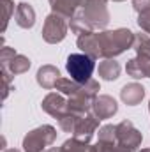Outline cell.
Masks as SVG:
<instances>
[{"label":"cell","mask_w":150,"mask_h":152,"mask_svg":"<svg viewBox=\"0 0 150 152\" xmlns=\"http://www.w3.org/2000/svg\"><path fill=\"white\" fill-rule=\"evenodd\" d=\"M118 112V104L117 101L113 99L111 96H106V94H97L94 103H92V113L95 115L99 120H106V118H111L113 115Z\"/></svg>","instance_id":"cell-10"},{"label":"cell","mask_w":150,"mask_h":152,"mask_svg":"<svg viewBox=\"0 0 150 152\" xmlns=\"http://www.w3.org/2000/svg\"><path fill=\"white\" fill-rule=\"evenodd\" d=\"M140 152H150V149H141Z\"/></svg>","instance_id":"cell-28"},{"label":"cell","mask_w":150,"mask_h":152,"mask_svg":"<svg viewBox=\"0 0 150 152\" xmlns=\"http://www.w3.org/2000/svg\"><path fill=\"white\" fill-rule=\"evenodd\" d=\"M0 62H2V69L9 71L12 76L16 75H23L30 69V60L21 55V53H16L14 48L11 46H4L2 51H0Z\"/></svg>","instance_id":"cell-7"},{"label":"cell","mask_w":150,"mask_h":152,"mask_svg":"<svg viewBox=\"0 0 150 152\" xmlns=\"http://www.w3.org/2000/svg\"><path fill=\"white\" fill-rule=\"evenodd\" d=\"M90 30H103L110 23V11L104 2H85L81 11Z\"/></svg>","instance_id":"cell-6"},{"label":"cell","mask_w":150,"mask_h":152,"mask_svg":"<svg viewBox=\"0 0 150 152\" xmlns=\"http://www.w3.org/2000/svg\"><path fill=\"white\" fill-rule=\"evenodd\" d=\"M41 108H42L48 115H51V117H55V118L58 120L60 117H64V115L67 113V99H66V96L60 94V92H50V94L42 99Z\"/></svg>","instance_id":"cell-9"},{"label":"cell","mask_w":150,"mask_h":152,"mask_svg":"<svg viewBox=\"0 0 150 152\" xmlns=\"http://www.w3.org/2000/svg\"><path fill=\"white\" fill-rule=\"evenodd\" d=\"M90 152H125L122 151L118 145H117V142H97L92 149H90Z\"/></svg>","instance_id":"cell-21"},{"label":"cell","mask_w":150,"mask_h":152,"mask_svg":"<svg viewBox=\"0 0 150 152\" xmlns=\"http://www.w3.org/2000/svg\"><path fill=\"white\" fill-rule=\"evenodd\" d=\"M2 9H4V25H2V32H5L7 28V23L11 20V16H14V4L12 0H2Z\"/></svg>","instance_id":"cell-22"},{"label":"cell","mask_w":150,"mask_h":152,"mask_svg":"<svg viewBox=\"0 0 150 152\" xmlns=\"http://www.w3.org/2000/svg\"><path fill=\"white\" fill-rule=\"evenodd\" d=\"M78 48L92 57L94 60L95 58H101V51H99V41H97V34L95 32H85V34H79L78 36Z\"/></svg>","instance_id":"cell-13"},{"label":"cell","mask_w":150,"mask_h":152,"mask_svg":"<svg viewBox=\"0 0 150 152\" xmlns=\"http://www.w3.org/2000/svg\"><path fill=\"white\" fill-rule=\"evenodd\" d=\"M145 97V87L140 83H127L122 87L120 90V99L127 104V106H136L143 101Z\"/></svg>","instance_id":"cell-14"},{"label":"cell","mask_w":150,"mask_h":152,"mask_svg":"<svg viewBox=\"0 0 150 152\" xmlns=\"http://www.w3.org/2000/svg\"><path fill=\"white\" fill-rule=\"evenodd\" d=\"M44 152H62V147H50V149H46Z\"/></svg>","instance_id":"cell-26"},{"label":"cell","mask_w":150,"mask_h":152,"mask_svg":"<svg viewBox=\"0 0 150 152\" xmlns=\"http://www.w3.org/2000/svg\"><path fill=\"white\" fill-rule=\"evenodd\" d=\"M69 30V21L66 16L51 12L50 16H46L44 20V27H42V39L50 44H57L62 42Z\"/></svg>","instance_id":"cell-5"},{"label":"cell","mask_w":150,"mask_h":152,"mask_svg":"<svg viewBox=\"0 0 150 152\" xmlns=\"http://www.w3.org/2000/svg\"><path fill=\"white\" fill-rule=\"evenodd\" d=\"M149 112H150V103H149Z\"/></svg>","instance_id":"cell-30"},{"label":"cell","mask_w":150,"mask_h":152,"mask_svg":"<svg viewBox=\"0 0 150 152\" xmlns=\"http://www.w3.org/2000/svg\"><path fill=\"white\" fill-rule=\"evenodd\" d=\"M99 41L101 58H115L122 55L125 50L133 48L136 34L129 28H115V30H101L95 32Z\"/></svg>","instance_id":"cell-1"},{"label":"cell","mask_w":150,"mask_h":152,"mask_svg":"<svg viewBox=\"0 0 150 152\" xmlns=\"http://www.w3.org/2000/svg\"><path fill=\"white\" fill-rule=\"evenodd\" d=\"M99 122H101V120H99L94 113L81 115V117L78 118V122H76V127H74V131H73V136H74L76 140H79V142L90 143L94 133H95L97 127H99Z\"/></svg>","instance_id":"cell-8"},{"label":"cell","mask_w":150,"mask_h":152,"mask_svg":"<svg viewBox=\"0 0 150 152\" xmlns=\"http://www.w3.org/2000/svg\"><path fill=\"white\" fill-rule=\"evenodd\" d=\"M113 2H124V0H113Z\"/></svg>","instance_id":"cell-29"},{"label":"cell","mask_w":150,"mask_h":152,"mask_svg":"<svg viewBox=\"0 0 150 152\" xmlns=\"http://www.w3.org/2000/svg\"><path fill=\"white\" fill-rule=\"evenodd\" d=\"M14 21L21 28H32L36 25V11H34V7L30 4H27V2H20L16 5V11H14Z\"/></svg>","instance_id":"cell-12"},{"label":"cell","mask_w":150,"mask_h":152,"mask_svg":"<svg viewBox=\"0 0 150 152\" xmlns=\"http://www.w3.org/2000/svg\"><path fill=\"white\" fill-rule=\"evenodd\" d=\"M4 152H21V151H18V149H7V151H4Z\"/></svg>","instance_id":"cell-27"},{"label":"cell","mask_w":150,"mask_h":152,"mask_svg":"<svg viewBox=\"0 0 150 152\" xmlns=\"http://www.w3.org/2000/svg\"><path fill=\"white\" fill-rule=\"evenodd\" d=\"M57 140V129L53 126H41L32 129L23 138V152H44Z\"/></svg>","instance_id":"cell-3"},{"label":"cell","mask_w":150,"mask_h":152,"mask_svg":"<svg viewBox=\"0 0 150 152\" xmlns=\"http://www.w3.org/2000/svg\"><path fill=\"white\" fill-rule=\"evenodd\" d=\"M79 117H81V115H74V113H69V112H67L64 117L58 118V126H60V129L66 131V133H73L74 127H76V122H78Z\"/></svg>","instance_id":"cell-20"},{"label":"cell","mask_w":150,"mask_h":152,"mask_svg":"<svg viewBox=\"0 0 150 152\" xmlns=\"http://www.w3.org/2000/svg\"><path fill=\"white\" fill-rule=\"evenodd\" d=\"M133 48L136 50V55L150 58V36L149 34H136Z\"/></svg>","instance_id":"cell-18"},{"label":"cell","mask_w":150,"mask_h":152,"mask_svg":"<svg viewBox=\"0 0 150 152\" xmlns=\"http://www.w3.org/2000/svg\"><path fill=\"white\" fill-rule=\"evenodd\" d=\"M127 75L134 80H141V78H150V58L147 57H140L136 55L134 58H131L125 66Z\"/></svg>","instance_id":"cell-11"},{"label":"cell","mask_w":150,"mask_h":152,"mask_svg":"<svg viewBox=\"0 0 150 152\" xmlns=\"http://www.w3.org/2000/svg\"><path fill=\"white\" fill-rule=\"evenodd\" d=\"M99 140L101 142H117V138H115V126L106 124V126L99 127Z\"/></svg>","instance_id":"cell-23"},{"label":"cell","mask_w":150,"mask_h":152,"mask_svg":"<svg viewBox=\"0 0 150 152\" xmlns=\"http://www.w3.org/2000/svg\"><path fill=\"white\" fill-rule=\"evenodd\" d=\"M90 149H92V147H90L88 143L76 140L74 136H73L71 140L64 142V145H62V152H90Z\"/></svg>","instance_id":"cell-19"},{"label":"cell","mask_w":150,"mask_h":152,"mask_svg":"<svg viewBox=\"0 0 150 152\" xmlns=\"http://www.w3.org/2000/svg\"><path fill=\"white\" fill-rule=\"evenodd\" d=\"M138 25H140V28H141L145 34L150 36V9L138 14Z\"/></svg>","instance_id":"cell-24"},{"label":"cell","mask_w":150,"mask_h":152,"mask_svg":"<svg viewBox=\"0 0 150 152\" xmlns=\"http://www.w3.org/2000/svg\"><path fill=\"white\" fill-rule=\"evenodd\" d=\"M66 69L74 81L87 83L88 80H92V75L95 71V60L85 53H71L67 57Z\"/></svg>","instance_id":"cell-2"},{"label":"cell","mask_w":150,"mask_h":152,"mask_svg":"<svg viewBox=\"0 0 150 152\" xmlns=\"http://www.w3.org/2000/svg\"><path fill=\"white\" fill-rule=\"evenodd\" d=\"M50 5H51V12L62 14L67 20H71L78 12V9L85 5V0H50Z\"/></svg>","instance_id":"cell-16"},{"label":"cell","mask_w":150,"mask_h":152,"mask_svg":"<svg viewBox=\"0 0 150 152\" xmlns=\"http://www.w3.org/2000/svg\"><path fill=\"white\" fill-rule=\"evenodd\" d=\"M120 64L115 60V58H103V62H99V67H97V75L99 78L106 80V81H115L118 80L120 76Z\"/></svg>","instance_id":"cell-17"},{"label":"cell","mask_w":150,"mask_h":152,"mask_svg":"<svg viewBox=\"0 0 150 152\" xmlns=\"http://www.w3.org/2000/svg\"><path fill=\"white\" fill-rule=\"evenodd\" d=\"M115 138L117 145L125 152H138L143 142V134L134 127L131 120H122L115 126Z\"/></svg>","instance_id":"cell-4"},{"label":"cell","mask_w":150,"mask_h":152,"mask_svg":"<svg viewBox=\"0 0 150 152\" xmlns=\"http://www.w3.org/2000/svg\"><path fill=\"white\" fill-rule=\"evenodd\" d=\"M133 7H134V11L140 14V12H143V11H149L150 9V0H133Z\"/></svg>","instance_id":"cell-25"},{"label":"cell","mask_w":150,"mask_h":152,"mask_svg":"<svg viewBox=\"0 0 150 152\" xmlns=\"http://www.w3.org/2000/svg\"><path fill=\"white\" fill-rule=\"evenodd\" d=\"M36 78H37V83L42 88L51 90V88H55L57 81H58L62 76H60L58 67H55V66H51V64H46V66H41V67H39Z\"/></svg>","instance_id":"cell-15"}]
</instances>
